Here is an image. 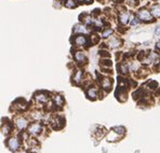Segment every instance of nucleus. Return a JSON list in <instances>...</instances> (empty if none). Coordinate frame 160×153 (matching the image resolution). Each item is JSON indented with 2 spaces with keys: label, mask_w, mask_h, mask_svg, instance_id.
I'll use <instances>...</instances> for the list:
<instances>
[{
  "label": "nucleus",
  "mask_w": 160,
  "mask_h": 153,
  "mask_svg": "<svg viewBox=\"0 0 160 153\" xmlns=\"http://www.w3.org/2000/svg\"><path fill=\"white\" fill-rule=\"evenodd\" d=\"M138 17L140 18V21L145 23H149L154 21V16H152V12L147 9H141L138 12Z\"/></svg>",
  "instance_id": "f257e3e1"
},
{
  "label": "nucleus",
  "mask_w": 160,
  "mask_h": 153,
  "mask_svg": "<svg viewBox=\"0 0 160 153\" xmlns=\"http://www.w3.org/2000/svg\"><path fill=\"white\" fill-rule=\"evenodd\" d=\"M74 44L76 46L82 48V46H86V45L91 44V41H89L88 38H87L84 35H77V36H75V38H74Z\"/></svg>",
  "instance_id": "f03ea898"
},
{
  "label": "nucleus",
  "mask_w": 160,
  "mask_h": 153,
  "mask_svg": "<svg viewBox=\"0 0 160 153\" xmlns=\"http://www.w3.org/2000/svg\"><path fill=\"white\" fill-rule=\"evenodd\" d=\"M107 45L110 49H118L122 45V41L120 40L118 37H112L107 42Z\"/></svg>",
  "instance_id": "7ed1b4c3"
},
{
  "label": "nucleus",
  "mask_w": 160,
  "mask_h": 153,
  "mask_svg": "<svg viewBox=\"0 0 160 153\" xmlns=\"http://www.w3.org/2000/svg\"><path fill=\"white\" fill-rule=\"evenodd\" d=\"M72 31L76 35H84V34H87L88 29H87V27H86V24H83V23H78V24H76L74 26Z\"/></svg>",
  "instance_id": "20e7f679"
},
{
  "label": "nucleus",
  "mask_w": 160,
  "mask_h": 153,
  "mask_svg": "<svg viewBox=\"0 0 160 153\" xmlns=\"http://www.w3.org/2000/svg\"><path fill=\"white\" fill-rule=\"evenodd\" d=\"M118 20H119V23L121 25H128L129 22L132 20V16H131L128 12H124L123 11V12H121L119 14Z\"/></svg>",
  "instance_id": "39448f33"
},
{
  "label": "nucleus",
  "mask_w": 160,
  "mask_h": 153,
  "mask_svg": "<svg viewBox=\"0 0 160 153\" xmlns=\"http://www.w3.org/2000/svg\"><path fill=\"white\" fill-rule=\"evenodd\" d=\"M74 57H75V60H76V62L79 63V64H82V63L87 62V55H86V53H84V52H82V51L75 52Z\"/></svg>",
  "instance_id": "423d86ee"
},
{
  "label": "nucleus",
  "mask_w": 160,
  "mask_h": 153,
  "mask_svg": "<svg viewBox=\"0 0 160 153\" xmlns=\"http://www.w3.org/2000/svg\"><path fill=\"white\" fill-rule=\"evenodd\" d=\"M80 20L86 25H92L94 23V21L92 20V16L89 15V14H82V15H80Z\"/></svg>",
  "instance_id": "0eeeda50"
},
{
  "label": "nucleus",
  "mask_w": 160,
  "mask_h": 153,
  "mask_svg": "<svg viewBox=\"0 0 160 153\" xmlns=\"http://www.w3.org/2000/svg\"><path fill=\"white\" fill-rule=\"evenodd\" d=\"M150 12H152L154 17L159 18L160 17V6L159 4H154V6H152V8H150Z\"/></svg>",
  "instance_id": "6e6552de"
},
{
  "label": "nucleus",
  "mask_w": 160,
  "mask_h": 153,
  "mask_svg": "<svg viewBox=\"0 0 160 153\" xmlns=\"http://www.w3.org/2000/svg\"><path fill=\"white\" fill-rule=\"evenodd\" d=\"M27 123H28L27 120L24 119V117H18L16 120V125H18V127L20 129H24L27 126Z\"/></svg>",
  "instance_id": "1a4fd4ad"
},
{
  "label": "nucleus",
  "mask_w": 160,
  "mask_h": 153,
  "mask_svg": "<svg viewBox=\"0 0 160 153\" xmlns=\"http://www.w3.org/2000/svg\"><path fill=\"white\" fill-rule=\"evenodd\" d=\"M102 88L107 89V91H109L110 88H112V79H109V78H104V79L102 80Z\"/></svg>",
  "instance_id": "9d476101"
},
{
  "label": "nucleus",
  "mask_w": 160,
  "mask_h": 153,
  "mask_svg": "<svg viewBox=\"0 0 160 153\" xmlns=\"http://www.w3.org/2000/svg\"><path fill=\"white\" fill-rule=\"evenodd\" d=\"M40 131H41V126H40L39 123L32 124L29 127V133H32V134H39Z\"/></svg>",
  "instance_id": "9b49d317"
},
{
  "label": "nucleus",
  "mask_w": 160,
  "mask_h": 153,
  "mask_svg": "<svg viewBox=\"0 0 160 153\" xmlns=\"http://www.w3.org/2000/svg\"><path fill=\"white\" fill-rule=\"evenodd\" d=\"M82 77H83V72H82V70H77L76 74H75L74 76V82L76 84H79L80 82L82 81Z\"/></svg>",
  "instance_id": "f8f14e48"
},
{
  "label": "nucleus",
  "mask_w": 160,
  "mask_h": 153,
  "mask_svg": "<svg viewBox=\"0 0 160 153\" xmlns=\"http://www.w3.org/2000/svg\"><path fill=\"white\" fill-rule=\"evenodd\" d=\"M78 2L76 0H64V6L68 9H74L77 7Z\"/></svg>",
  "instance_id": "ddd939ff"
},
{
  "label": "nucleus",
  "mask_w": 160,
  "mask_h": 153,
  "mask_svg": "<svg viewBox=\"0 0 160 153\" xmlns=\"http://www.w3.org/2000/svg\"><path fill=\"white\" fill-rule=\"evenodd\" d=\"M35 97H36V99L38 100V102H40V103H47V102H48V99H49V97L47 96V94H44V93L37 94Z\"/></svg>",
  "instance_id": "4468645a"
},
{
  "label": "nucleus",
  "mask_w": 160,
  "mask_h": 153,
  "mask_svg": "<svg viewBox=\"0 0 160 153\" xmlns=\"http://www.w3.org/2000/svg\"><path fill=\"white\" fill-rule=\"evenodd\" d=\"M112 34H114V29H112V28H106V29L102 32V37L104 39H107V38H109V37H112Z\"/></svg>",
  "instance_id": "2eb2a0df"
},
{
  "label": "nucleus",
  "mask_w": 160,
  "mask_h": 153,
  "mask_svg": "<svg viewBox=\"0 0 160 153\" xmlns=\"http://www.w3.org/2000/svg\"><path fill=\"white\" fill-rule=\"evenodd\" d=\"M9 147H10L12 150H16V149H18V140H16L15 138H11V139L9 140Z\"/></svg>",
  "instance_id": "dca6fc26"
},
{
  "label": "nucleus",
  "mask_w": 160,
  "mask_h": 153,
  "mask_svg": "<svg viewBox=\"0 0 160 153\" xmlns=\"http://www.w3.org/2000/svg\"><path fill=\"white\" fill-rule=\"evenodd\" d=\"M87 94H88L89 98H92V99H94V98L98 96V89L94 88H91L88 92H87Z\"/></svg>",
  "instance_id": "f3484780"
},
{
  "label": "nucleus",
  "mask_w": 160,
  "mask_h": 153,
  "mask_svg": "<svg viewBox=\"0 0 160 153\" xmlns=\"http://www.w3.org/2000/svg\"><path fill=\"white\" fill-rule=\"evenodd\" d=\"M124 2H126V4L130 6L131 8H134V7H136L138 4V0H124Z\"/></svg>",
  "instance_id": "a211bd4d"
},
{
  "label": "nucleus",
  "mask_w": 160,
  "mask_h": 153,
  "mask_svg": "<svg viewBox=\"0 0 160 153\" xmlns=\"http://www.w3.org/2000/svg\"><path fill=\"white\" fill-rule=\"evenodd\" d=\"M55 103L58 106V107H62L63 103H64V100H63L62 96H60V95L56 96V97H55Z\"/></svg>",
  "instance_id": "6ab92c4d"
},
{
  "label": "nucleus",
  "mask_w": 160,
  "mask_h": 153,
  "mask_svg": "<svg viewBox=\"0 0 160 153\" xmlns=\"http://www.w3.org/2000/svg\"><path fill=\"white\" fill-rule=\"evenodd\" d=\"M138 23H140V18H138V17H132V20H131V25H132V26H138Z\"/></svg>",
  "instance_id": "aec40b11"
},
{
  "label": "nucleus",
  "mask_w": 160,
  "mask_h": 153,
  "mask_svg": "<svg viewBox=\"0 0 160 153\" xmlns=\"http://www.w3.org/2000/svg\"><path fill=\"white\" fill-rule=\"evenodd\" d=\"M120 71L122 72V74H127V72H128V67H127L126 65H121L120 66Z\"/></svg>",
  "instance_id": "412c9836"
},
{
  "label": "nucleus",
  "mask_w": 160,
  "mask_h": 153,
  "mask_svg": "<svg viewBox=\"0 0 160 153\" xmlns=\"http://www.w3.org/2000/svg\"><path fill=\"white\" fill-rule=\"evenodd\" d=\"M155 35L156 36H160V25L157 26L156 29H155Z\"/></svg>",
  "instance_id": "4be33fe9"
},
{
  "label": "nucleus",
  "mask_w": 160,
  "mask_h": 153,
  "mask_svg": "<svg viewBox=\"0 0 160 153\" xmlns=\"http://www.w3.org/2000/svg\"><path fill=\"white\" fill-rule=\"evenodd\" d=\"M156 49L158 51H160V41L159 42H157V44H156Z\"/></svg>",
  "instance_id": "5701e85b"
},
{
  "label": "nucleus",
  "mask_w": 160,
  "mask_h": 153,
  "mask_svg": "<svg viewBox=\"0 0 160 153\" xmlns=\"http://www.w3.org/2000/svg\"><path fill=\"white\" fill-rule=\"evenodd\" d=\"M84 1H86V3H88V4L92 3V0H84Z\"/></svg>",
  "instance_id": "b1692460"
},
{
  "label": "nucleus",
  "mask_w": 160,
  "mask_h": 153,
  "mask_svg": "<svg viewBox=\"0 0 160 153\" xmlns=\"http://www.w3.org/2000/svg\"><path fill=\"white\" fill-rule=\"evenodd\" d=\"M77 2H82V1H84V0H76Z\"/></svg>",
  "instance_id": "393cba45"
},
{
  "label": "nucleus",
  "mask_w": 160,
  "mask_h": 153,
  "mask_svg": "<svg viewBox=\"0 0 160 153\" xmlns=\"http://www.w3.org/2000/svg\"><path fill=\"white\" fill-rule=\"evenodd\" d=\"M114 1H117V0H114Z\"/></svg>",
  "instance_id": "a878e982"
},
{
  "label": "nucleus",
  "mask_w": 160,
  "mask_h": 153,
  "mask_svg": "<svg viewBox=\"0 0 160 153\" xmlns=\"http://www.w3.org/2000/svg\"><path fill=\"white\" fill-rule=\"evenodd\" d=\"M22 153H25V152H22Z\"/></svg>",
  "instance_id": "bb28decb"
}]
</instances>
